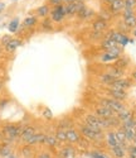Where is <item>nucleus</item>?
Instances as JSON below:
<instances>
[{
    "instance_id": "obj_44",
    "label": "nucleus",
    "mask_w": 136,
    "mask_h": 158,
    "mask_svg": "<svg viewBox=\"0 0 136 158\" xmlns=\"http://www.w3.org/2000/svg\"><path fill=\"white\" fill-rule=\"evenodd\" d=\"M132 33H134V35H135V38H136V27L134 28V32H132Z\"/></svg>"
},
{
    "instance_id": "obj_32",
    "label": "nucleus",
    "mask_w": 136,
    "mask_h": 158,
    "mask_svg": "<svg viewBox=\"0 0 136 158\" xmlns=\"http://www.w3.org/2000/svg\"><path fill=\"white\" fill-rule=\"evenodd\" d=\"M91 158H110V156L106 154V153H102V152H98V151H94L90 154Z\"/></svg>"
},
{
    "instance_id": "obj_17",
    "label": "nucleus",
    "mask_w": 136,
    "mask_h": 158,
    "mask_svg": "<svg viewBox=\"0 0 136 158\" xmlns=\"http://www.w3.org/2000/svg\"><path fill=\"white\" fill-rule=\"evenodd\" d=\"M106 142H107V144H108V146H110L111 148L118 146V142H117V139H116L115 131H110V133H107V135H106Z\"/></svg>"
},
{
    "instance_id": "obj_25",
    "label": "nucleus",
    "mask_w": 136,
    "mask_h": 158,
    "mask_svg": "<svg viewBox=\"0 0 136 158\" xmlns=\"http://www.w3.org/2000/svg\"><path fill=\"white\" fill-rule=\"evenodd\" d=\"M108 73L112 75L115 78H120L122 75H124V70H122V69H118V67H112L110 71H108Z\"/></svg>"
},
{
    "instance_id": "obj_40",
    "label": "nucleus",
    "mask_w": 136,
    "mask_h": 158,
    "mask_svg": "<svg viewBox=\"0 0 136 158\" xmlns=\"http://www.w3.org/2000/svg\"><path fill=\"white\" fill-rule=\"evenodd\" d=\"M62 2H63V0H49V3L53 4V5H61Z\"/></svg>"
},
{
    "instance_id": "obj_49",
    "label": "nucleus",
    "mask_w": 136,
    "mask_h": 158,
    "mask_svg": "<svg viewBox=\"0 0 136 158\" xmlns=\"http://www.w3.org/2000/svg\"><path fill=\"white\" fill-rule=\"evenodd\" d=\"M13 2H18V0H13Z\"/></svg>"
},
{
    "instance_id": "obj_1",
    "label": "nucleus",
    "mask_w": 136,
    "mask_h": 158,
    "mask_svg": "<svg viewBox=\"0 0 136 158\" xmlns=\"http://www.w3.org/2000/svg\"><path fill=\"white\" fill-rule=\"evenodd\" d=\"M81 133H82L87 139H91V140H101L103 138V134H102V130H98V129H94V128H91L88 125H83L81 127Z\"/></svg>"
},
{
    "instance_id": "obj_21",
    "label": "nucleus",
    "mask_w": 136,
    "mask_h": 158,
    "mask_svg": "<svg viewBox=\"0 0 136 158\" xmlns=\"http://www.w3.org/2000/svg\"><path fill=\"white\" fill-rule=\"evenodd\" d=\"M116 46H120V44H117L115 41H112V39H110V38H105L103 42H102V48H105L106 51L111 49V48H114Z\"/></svg>"
},
{
    "instance_id": "obj_30",
    "label": "nucleus",
    "mask_w": 136,
    "mask_h": 158,
    "mask_svg": "<svg viewBox=\"0 0 136 158\" xmlns=\"http://www.w3.org/2000/svg\"><path fill=\"white\" fill-rule=\"evenodd\" d=\"M57 138V140L58 142H67V137H66V130H62V129H59L57 133H56V135H54Z\"/></svg>"
},
{
    "instance_id": "obj_36",
    "label": "nucleus",
    "mask_w": 136,
    "mask_h": 158,
    "mask_svg": "<svg viewBox=\"0 0 136 158\" xmlns=\"http://www.w3.org/2000/svg\"><path fill=\"white\" fill-rule=\"evenodd\" d=\"M127 149H129V157L136 158V146H130Z\"/></svg>"
},
{
    "instance_id": "obj_3",
    "label": "nucleus",
    "mask_w": 136,
    "mask_h": 158,
    "mask_svg": "<svg viewBox=\"0 0 136 158\" xmlns=\"http://www.w3.org/2000/svg\"><path fill=\"white\" fill-rule=\"evenodd\" d=\"M20 131H22V128L15 125V124H6L3 128V133L5 135V139H10V140H14V139L19 138Z\"/></svg>"
},
{
    "instance_id": "obj_46",
    "label": "nucleus",
    "mask_w": 136,
    "mask_h": 158,
    "mask_svg": "<svg viewBox=\"0 0 136 158\" xmlns=\"http://www.w3.org/2000/svg\"><path fill=\"white\" fill-rule=\"evenodd\" d=\"M2 89H3V84H2V82H0V90H2Z\"/></svg>"
},
{
    "instance_id": "obj_28",
    "label": "nucleus",
    "mask_w": 136,
    "mask_h": 158,
    "mask_svg": "<svg viewBox=\"0 0 136 158\" xmlns=\"http://www.w3.org/2000/svg\"><path fill=\"white\" fill-rule=\"evenodd\" d=\"M48 13H49V9H48L47 5H42V6H39V8L37 9V14H38L39 17H47Z\"/></svg>"
},
{
    "instance_id": "obj_9",
    "label": "nucleus",
    "mask_w": 136,
    "mask_h": 158,
    "mask_svg": "<svg viewBox=\"0 0 136 158\" xmlns=\"http://www.w3.org/2000/svg\"><path fill=\"white\" fill-rule=\"evenodd\" d=\"M82 8H85L82 2H76V3H70L64 6L66 14H74V13H78Z\"/></svg>"
},
{
    "instance_id": "obj_10",
    "label": "nucleus",
    "mask_w": 136,
    "mask_h": 158,
    "mask_svg": "<svg viewBox=\"0 0 136 158\" xmlns=\"http://www.w3.org/2000/svg\"><path fill=\"white\" fill-rule=\"evenodd\" d=\"M110 95L112 96V99L117 100V101H122L127 98V93L125 90H116V89H110Z\"/></svg>"
},
{
    "instance_id": "obj_22",
    "label": "nucleus",
    "mask_w": 136,
    "mask_h": 158,
    "mask_svg": "<svg viewBox=\"0 0 136 158\" xmlns=\"http://www.w3.org/2000/svg\"><path fill=\"white\" fill-rule=\"evenodd\" d=\"M115 80H117V78H115L112 75H110V73H103V75H101V81L103 82V84H107L108 86H110Z\"/></svg>"
},
{
    "instance_id": "obj_27",
    "label": "nucleus",
    "mask_w": 136,
    "mask_h": 158,
    "mask_svg": "<svg viewBox=\"0 0 136 158\" xmlns=\"http://www.w3.org/2000/svg\"><path fill=\"white\" fill-rule=\"evenodd\" d=\"M129 64V60L127 58H125V57H118L117 60H116V66L118 69H124V67H126V66Z\"/></svg>"
},
{
    "instance_id": "obj_48",
    "label": "nucleus",
    "mask_w": 136,
    "mask_h": 158,
    "mask_svg": "<svg viewBox=\"0 0 136 158\" xmlns=\"http://www.w3.org/2000/svg\"><path fill=\"white\" fill-rule=\"evenodd\" d=\"M135 139H136V131H135Z\"/></svg>"
},
{
    "instance_id": "obj_4",
    "label": "nucleus",
    "mask_w": 136,
    "mask_h": 158,
    "mask_svg": "<svg viewBox=\"0 0 136 158\" xmlns=\"http://www.w3.org/2000/svg\"><path fill=\"white\" fill-rule=\"evenodd\" d=\"M122 53V47L121 46H116L111 49L106 51L105 53L101 56V61L102 62H112V61H116Z\"/></svg>"
},
{
    "instance_id": "obj_15",
    "label": "nucleus",
    "mask_w": 136,
    "mask_h": 158,
    "mask_svg": "<svg viewBox=\"0 0 136 158\" xmlns=\"http://www.w3.org/2000/svg\"><path fill=\"white\" fill-rule=\"evenodd\" d=\"M20 46H22V42L19 41V39H14V38H13L11 41L5 46V49L11 53V52H15V51H17V48H19Z\"/></svg>"
},
{
    "instance_id": "obj_41",
    "label": "nucleus",
    "mask_w": 136,
    "mask_h": 158,
    "mask_svg": "<svg viewBox=\"0 0 136 158\" xmlns=\"http://www.w3.org/2000/svg\"><path fill=\"white\" fill-rule=\"evenodd\" d=\"M5 9V3H3V2H0V13H2L3 10Z\"/></svg>"
},
{
    "instance_id": "obj_31",
    "label": "nucleus",
    "mask_w": 136,
    "mask_h": 158,
    "mask_svg": "<svg viewBox=\"0 0 136 158\" xmlns=\"http://www.w3.org/2000/svg\"><path fill=\"white\" fill-rule=\"evenodd\" d=\"M11 154V149L9 146H3L0 147V156L2 157H9Z\"/></svg>"
},
{
    "instance_id": "obj_24",
    "label": "nucleus",
    "mask_w": 136,
    "mask_h": 158,
    "mask_svg": "<svg viewBox=\"0 0 136 158\" xmlns=\"http://www.w3.org/2000/svg\"><path fill=\"white\" fill-rule=\"evenodd\" d=\"M44 143L46 144H48V146H50V147H56V146H58V140H57V138L56 137H53V135H46V140H44Z\"/></svg>"
},
{
    "instance_id": "obj_26",
    "label": "nucleus",
    "mask_w": 136,
    "mask_h": 158,
    "mask_svg": "<svg viewBox=\"0 0 136 158\" xmlns=\"http://www.w3.org/2000/svg\"><path fill=\"white\" fill-rule=\"evenodd\" d=\"M125 133V137H126V140L127 142H131V140H135V130L134 129H122Z\"/></svg>"
},
{
    "instance_id": "obj_34",
    "label": "nucleus",
    "mask_w": 136,
    "mask_h": 158,
    "mask_svg": "<svg viewBox=\"0 0 136 158\" xmlns=\"http://www.w3.org/2000/svg\"><path fill=\"white\" fill-rule=\"evenodd\" d=\"M42 115H43V118H46V119H48V120H50L52 118H53V113H52V110H50L49 108H46V109H43V113H42Z\"/></svg>"
},
{
    "instance_id": "obj_13",
    "label": "nucleus",
    "mask_w": 136,
    "mask_h": 158,
    "mask_svg": "<svg viewBox=\"0 0 136 158\" xmlns=\"http://www.w3.org/2000/svg\"><path fill=\"white\" fill-rule=\"evenodd\" d=\"M44 140H46V134H43V133H35L28 142H26V144H28V146H34V144L44 143Z\"/></svg>"
},
{
    "instance_id": "obj_37",
    "label": "nucleus",
    "mask_w": 136,
    "mask_h": 158,
    "mask_svg": "<svg viewBox=\"0 0 136 158\" xmlns=\"http://www.w3.org/2000/svg\"><path fill=\"white\" fill-rule=\"evenodd\" d=\"M37 158H53V157H52V154L48 153V152H40V153L37 156Z\"/></svg>"
},
{
    "instance_id": "obj_2",
    "label": "nucleus",
    "mask_w": 136,
    "mask_h": 158,
    "mask_svg": "<svg viewBox=\"0 0 136 158\" xmlns=\"http://www.w3.org/2000/svg\"><path fill=\"white\" fill-rule=\"evenodd\" d=\"M101 105L102 106H106L108 109H111L114 113H121V111H124L126 108H125V105L122 104L121 101H117L115 99H102L101 100Z\"/></svg>"
},
{
    "instance_id": "obj_19",
    "label": "nucleus",
    "mask_w": 136,
    "mask_h": 158,
    "mask_svg": "<svg viewBox=\"0 0 136 158\" xmlns=\"http://www.w3.org/2000/svg\"><path fill=\"white\" fill-rule=\"evenodd\" d=\"M106 27H107V23H106L105 20H102V19H97L96 22L93 23V29H94V32H102V31L106 29Z\"/></svg>"
},
{
    "instance_id": "obj_42",
    "label": "nucleus",
    "mask_w": 136,
    "mask_h": 158,
    "mask_svg": "<svg viewBox=\"0 0 136 158\" xmlns=\"http://www.w3.org/2000/svg\"><path fill=\"white\" fill-rule=\"evenodd\" d=\"M64 2L70 4V3H76V2H83V0H64Z\"/></svg>"
},
{
    "instance_id": "obj_39",
    "label": "nucleus",
    "mask_w": 136,
    "mask_h": 158,
    "mask_svg": "<svg viewBox=\"0 0 136 158\" xmlns=\"http://www.w3.org/2000/svg\"><path fill=\"white\" fill-rule=\"evenodd\" d=\"M43 28H46V29H52V25H50V23H49V20H44L43 22Z\"/></svg>"
},
{
    "instance_id": "obj_5",
    "label": "nucleus",
    "mask_w": 136,
    "mask_h": 158,
    "mask_svg": "<svg viewBox=\"0 0 136 158\" xmlns=\"http://www.w3.org/2000/svg\"><path fill=\"white\" fill-rule=\"evenodd\" d=\"M124 22L127 28L136 27V15L134 13V9H124Z\"/></svg>"
},
{
    "instance_id": "obj_33",
    "label": "nucleus",
    "mask_w": 136,
    "mask_h": 158,
    "mask_svg": "<svg viewBox=\"0 0 136 158\" xmlns=\"http://www.w3.org/2000/svg\"><path fill=\"white\" fill-rule=\"evenodd\" d=\"M72 128V122H70V120H67V119H64V120H62L61 123H59V129H71Z\"/></svg>"
},
{
    "instance_id": "obj_47",
    "label": "nucleus",
    "mask_w": 136,
    "mask_h": 158,
    "mask_svg": "<svg viewBox=\"0 0 136 158\" xmlns=\"http://www.w3.org/2000/svg\"><path fill=\"white\" fill-rule=\"evenodd\" d=\"M0 52H2V44H0Z\"/></svg>"
},
{
    "instance_id": "obj_8",
    "label": "nucleus",
    "mask_w": 136,
    "mask_h": 158,
    "mask_svg": "<svg viewBox=\"0 0 136 158\" xmlns=\"http://www.w3.org/2000/svg\"><path fill=\"white\" fill-rule=\"evenodd\" d=\"M35 134V129L33 127H24L22 128V131H20V140H23L24 143L28 142L33 135Z\"/></svg>"
},
{
    "instance_id": "obj_23",
    "label": "nucleus",
    "mask_w": 136,
    "mask_h": 158,
    "mask_svg": "<svg viewBox=\"0 0 136 158\" xmlns=\"http://www.w3.org/2000/svg\"><path fill=\"white\" fill-rule=\"evenodd\" d=\"M78 15L82 18V19H85V18H90V17H92L93 15V11L90 9V8H82L79 11H78Z\"/></svg>"
},
{
    "instance_id": "obj_35",
    "label": "nucleus",
    "mask_w": 136,
    "mask_h": 158,
    "mask_svg": "<svg viewBox=\"0 0 136 158\" xmlns=\"http://www.w3.org/2000/svg\"><path fill=\"white\" fill-rule=\"evenodd\" d=\"M136 6V0H125V9H134Z\"/></svg>"
},
{
    "instance_id": "obj_43",
    "label": "nucleus",
    "mask_w": 136,
    "mask_h": 158,
    "mask_svg": "<svg viewBox=\"0 0 136 158\" xmlns=\"http://www.w3.org/2000/svg\"><path fill=\"white\" fill-rule=\"evenodd\" d=\"M132 78H134V80H136V71L132 72Z\"/></svg>"
},
{
    "instance_id": "obj_12",
    "label": "nucleus",
    "mask_w": 136,
    "mask_h": 158,
    "mask_svg": "<svg viewBox=\"0 0 136 158\" xmlns=\"http://www.w3.org/2000/svg\"><path fill=\"white\" fill-rule=\"evenodd\" d=\"M96 116H98V118H103V119H106V118H111V116H114V111H112L111 109H108V108L102 106V105H101L100 108L96 109Z\"/></svg>"
},
{
    "instance_id": "obj_29",
    "label": "nucleus",
    "mask_w": 136,
    "mask_h": 158,
    "mask_svg": "<svg viewBox=\"0 0 136 158\" xmlns=\"http://www.w3.org/2000/svg\"><path fill=\"white\" fill-rule=\"evenodd\" d=\"M37 23V18L35 17H26L23 22V24L25 27H33V25Z\"/></svg>"
},
{
    "instance_id": "obj_20",
    "label": "nucleus",
    "mask_w": 136,
    "mask_h": 158,
    "mask_svg": "<svg viewBox=\"0 0 136 158\" xmlns=\"http://www.w3.org/2000/svg\"><path fill=\"white\" fill-rule=\"evenodd\" d=\"M19 28V18H14V19H11L10 23L8 24V29L10 33H15Z\"/></svg>"
},
{
    "instance_id": "obj_45",
    "label": "nucleus",
    "mask_w": 136,
    "mask_h": 158,
    "mask_svg": "<svg viewBox=\"0 0 136 158\" xmlns=\"http://www.w3.org/2000/svg\"><path fill=\"white\" fill-rule=\"evenodd\" d=\"M105 2H107V3H110V4H111L112 2H115V0H105Z\"/></svg>"
},
{
    "instance_id": "obj_11",
    "label": "nucleus",
    "mask_w": 136,
    "mask_h": 158,
    "mask_svg": "<svg viewBox=\"0 0 136 158\" xmlns=\"http://www.w3.org/2000/svg\"><path fill=\"white\" fill-rule=\"evenodd\" d=\"M66 137H67V142H70V143H78L81 137H79V133L78 131H76L74 129H68L66 130Z\"/></svg>"
},
{
    "instance_id": "obj_7",
    "label": "nucleus",
    "mask_w": 136,
    "mask_h": 158,
    "mask_svg": "<svg viewBox=\"0 0 136 158\" xmlns=\"http://www.w3.org/2000/svg\"><path fill=\"white\" fill-rule=\"evenodd\" d=\"M131 86V81L130 80H126V78H117V80H115L110 87L111 89H116V90H125L129 89Z\"/></svg>"
},
{
    "instance_id": "obj_18",
    "label": "nucleus",
    "mask_w": 136,
    "mask_h": 158,
    "mask_svg": "<svg viewBox=\"0 0 136 158\" xmlns=\"http://www.w3.org/2000/svg\"><path fill=\"white\" fill-rule=\"evenodd\" d=\"M111 152L112 154L116 157V158H124L125 154H126V149L121 146H116V147H112L111 148Z\"/></svg>"
},
{
    "instance_id": "obj_16",
    "label": "nucleus",
    "mask_w": 136,
    "mask_h": 158,
    "mask_svg": "<svg viewBox=\"0 0 136 158\" xmlns=\"http://www.w3.org/2000/svg\"><path fill=\"white\" fill-rule=\"evenodd\" d=\"M117 118L120 119V122H127V120H131V119H134L132 118V111L131 110H127V109H125L124 111H121V113H118V115H117Z\"/></svg>"
},
{
    "instance_id": "obj_14",
    "label": "nucleus",
    "mask_w": 136,
    "mask_h": 158,
    "mask_svg": "<svg viewBox=\"0 0 136 158\" xmlns=\"http://www.w3.org/2000/svg\"><path fill=\"white\" fill-rule=\"evenodd\" d=\"M110 8L114 13H118L125 9V0H115L110 4Z\"/></svg>"
},
{
    "instance_id": "obj_6",
    "label": "nucleus",
    "mask_w": 136,
    "mask_h": 158,
    "mask_svg": "<svg viewBox=\"0 0 136 158\" xmlns=\"http://www.w3.org/2000/svg\"><path fill=\"white\" fill-rule=\"evenodd\" d=\"M50 15H52V20H54V22H62L64 15H66L64 6L63 5H56V8L52 10Z\"/></svg>"
},
{
    "instance_id": "obj_38",
    "label": "nucleus",
    "mask_w": 136,
    "mask_h": 158,
    "mask_svg": "<svg viewBox=\"0 0 136 158\" xmlns=\"http://www.w3.org/2000/svg\"><path fill=\"white\" fill-rule=\"evenodd\" d=\"M11 39H13V38H11L10 35H4V37L2 38V43H3L4 46H6V44H8V43L11 41Z\"/></svg>"
}]
</instances>
